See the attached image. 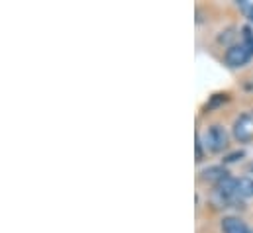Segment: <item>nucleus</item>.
I'll list each match as a JSON object with an SVG mask.
<instances>
[{"label": "nucleus", "instance_id": "obj_10", "mask_svg": "<svg viewBox=\"0 0 253 233\" xmlns=\"http://www.w3.org/2000/svg\"><path fill=\"white\" fill-rule=\"evenodd\" d=\"M250 18L253 20V6H252V10H250Z\"/></svg>", "mask_w": 253, "mask_h": 233}, {"label": "nucleus", "instance_id": "obj_9", "mask_svg": "<svg viewBox=\"0 0 253 233\" xmlns=\"http://www.w3.org/2000/svg\"><path fill=\"white\" fill-rule=\"evenodd\" d=\"M246 153L244 151H234V153H230V155H226L224 157V163H236L238 159H242Z\"/></svg>", "mask_w": 253, "mask_h": 233}, {"label": "nucleus", "instance_id": "obj_6", "mask_svg": "<svg viewBox=\"0 0 253 233\" xmlns=\"http://www.w3.org/2000/svg\"><path fill=\"white\" fill-rule=\"evenodd\" d=\"M236 194L242 196V198H252L253 196V178L252 176H242V178H238Z\"/></svg>", "mask_w": 253, "mask_h": 233}, {"label": "nucleus", "instance_id": "obj_1", "mask_svg": "<svg viewBox=\"0 0 253 233\" xmlns=\"http://www.w3.org/2000/svg\"><path fill=\"white\" fill-rule=\"evenodd\" d=\"M202 145L212 151V153H220L228 147V133L222 125H212L206 129V133L202 135Z\"/></svg>", "mask_w": 253, "mask_h": 233}, {"label": "nucleus", "instance_id": "obj_3", "mask_svg": "<svg viewBox=\"0 0 253 233\" xmlns=\"http://www.w3.org/2000/svg\"><path fill=\"white\" fill-rule=\"evenodd\" d=\"M234 137L240 143L253 139V114H244L234 121Z\"/></svg>", "mask_w": 253, "mask_h": 233}, {"label": "nucleus", "instance_id": "obj_7", "mask_svg": "<svg viewBox=\"0 0 253 233\" xmlns=\"http://www.w3.org/2000/svg\"><path fill=\"white\" fill-rule=\"evenodd\" d=\"M250 51L253 53V32L252 28H244V41H242Z\"/></svg>", "mask_w": 253, "mask_h": 233}, {"label": "nucleus", "instance_id": "obj_2", "mask_svg": "<svg viewBox=\"0 0 253 233\" xmlns=\"http://www.w3.org/2000/svg\"><path fill=\"white\" fill-rule=\"evenodd\" d=\"M252 51L244 45V43H236V45H230L228 51H226V65L232 67V69H238V67H244L250 59H252Z\"/></svg>", "mask_w": 253, "mask_h": 233}, {"label": "nucleus", "instance_id": "obj_11", "mask_svg": "<svg viewBox=\"0 0 253 233\" xmlns=\"http://www.w3.org/2000/svg\"><path fill=\"white\" fill-rule=\"evenodd\" d=\"M252 233H253V232H252Z\"/></svg>", "mask_w": 253, "mask_h": 233}, {"label": "nucleus", "instance_id": "obj_4", "mask_svg": "<svg viewBox=\"0 0 253 233\" xmlns=\"http://www.w3.org/2000/svg\"><path fill=\"white\" fill-rule=\"evenodd\" d=\"M202 180H206V182H214V184H218V182H222L224 178H228V171L222 167V165H212V167H208V169H204L202 173Z\"/></svg>", "mask_w": 253, "mask_h": 233}, {"label": "nucleus", "instance_id": "obj_8", "mask_svg": "<svg viewBox=\"0 0 253 233\" xmlns=\"http://www.w3.org/2000/svg\"><path fill=\"white\" fill-rule=\"evenodd\" d=\"M194 149H196V161L200 163L204 159V149H202V139L196 137V143H194Z\"/></svg>", "mask_w": 253, "mask_h": 233}, {"label": "nucleus", "instance_id": "obj_5", "mask_svg": "<svg viewBox=\"0 0 253 233\" xmlns=\"http://www.w3.org/2000/svg\"><path fill=\"white\" fill-rule=\"evenodd\" d=\"M222 232L224 233H252L248 230V226H246L240 218H236V216H228V218L222 220Z\"/></svg>", "mask_w": 253, "mask_h": 233}]
</instances>
